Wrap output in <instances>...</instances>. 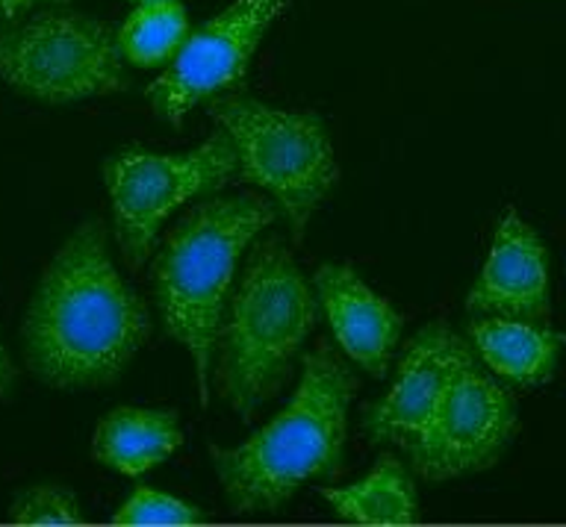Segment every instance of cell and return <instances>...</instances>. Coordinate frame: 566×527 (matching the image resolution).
Segmentation results:
<instances>
[{
	"instance_id": "obj_17",
	"label": "cell",
	"mask_w": 566,
	"mask_h": 527,
	"mask_svg": "<svg viewBox=\"0 0 566 527\" xmlns=\"http://www.w3.org/2000/svg\"><path fill=\"white\" fill-rule=\"evenodd\" d=\"M113 521L115 525H201L207 521V513L180 502L175 495L142 486L122 504Z\"/></svg>"
},
{
	"instance_id": "obj_5",
	"label": "cell",
	"mask_w": 566,
	"mask_h": 527,
	"mask_svg": "<svg viewBox=\"0 0 566 527\" xmlns=\"http://www.w3.org/2000/svg\"><path fill=\"white\" fill-rule=\"evenodd\" d=\"M210 115L237 145L239 177L272 194L301 242L339 180L334 145L316 113H286L254 97H216Z\"/></svg>"
},
{
	"instance_id": "obj_13",
	"label": "cell",
	"mask_w": 566,
	"mask_h": 527,
	"mask_svg": "<svg viewBox=\"0 0 566 527\" xmlns=\"http://www.w3.org/2000/svg\"><path fill=\"white\" fill-rule=\"evenodd\" d=\"M469 339L478 360L495 378L513 387H543L555 378L557 360L566 348V334L543 322L486 316L469 322Z\"/></svg>"
},
{
	"instance_id": "obj_22",
	"label": "cell",
	"mask_w": 566,
	"mask_h": 527,
	"mask_svg": "<svg viewBox=\"0 0 566 527\" xmlns=\"http://www.w3.org/2000/svg\"><path fill=\"white\" fill-rule=\"evenodd\" d=\"M136 3H142V0H136Z\"/></svg>"
},
{
	"instance_id": "obj_10",
	"label": "cell",
	"mask_w": 566,
	"mask_h": 527,
	"mask_svg": "<svg viewBox=\"0 0 566 527\" xmlns=\"http://www.w3.org/2000/svg\"><path fill=\"white\" fill-rule=\"evenodd\" d=\"M472 348L451 327L431 325L410 339L396 380L384 401L366 410V431L375 442L407 449L422 433Z\"/></svg>"
},
{
	"instance_id": "obj_9",
	"label": "cell",
	"mask_w": 566,
	"mask_h": 527,
	"mask_svg": "<svg viewBox=\"0 0 566 527\" xmlns=\"http://www.w3.org/2000/svg\"><path fill=\"white\" fill-rule=\"evenodd\" d=\"M286 9L290 0H237L186 35L171 65L145 88L150 109L171 127H180L201 101L237 88L269 27Z\"/></svg>"
},
{
	"instance_id": "obj_19",
	"label": "cell",
	"mask_w": 566,
	"mask_h": 527,
	"mask_svg": "<svg viewBox=\"0 0 566 527\" xmlns=\"http://www.w3.org/2000/svg\"><path fill=\"white\" fill-rule=\"evenodd\" d=\"M18 387V369L9 357L7 345L0 342V401H9Z\"/></svg>"
},
{
	"instance_id": "obj_2",
	"label": "cell",
	"mask_w": 566,
	"mask_h": 527,
	"mask_svg": "<svg viewBox=\"0 0 566 527\" xmlns=\"http://www.w3.org/2000/svg\"><path fill=\"white\" fill-rule=\"evenodd\" d=\"M357 380L327 345L304 360L298 389L272 422L237 449L212 445L233 513H277L307 481L343 475L348 407Z\"/></svg>"
},
{
	"instance_id": "obj_6",
	"label": "cell",
	"mask_w": 566,
	"mask_h": 527,
	"mask_svg": "<svg viewBox=\"0 0 566 527\" xmlns=\"http://www.w3.org/2000/svg\"><path fill=\"white\" fill-rule=\"evenodd\" d=\"M0 80L56 106L130 86L118 33L106 21L74 12H48L0 30Z\"/></svg>"
},
{
	"instance_id": "obj_7",
	"label": "cell",
	"mask_w": 566,
	"mask_h": 527,
	"mask_svg": "<svg viewBox=\"0 0 566 527\" xmlns=\"http://www.w3.org/2000/svg\"><path fill=\"white\" fill-rule=\"evenodd\" d=\"M237 171V145L224 130L189 154H154L142 148L113 154L104 162V186L113 203L124 263L139 272L168 215L192 198L228 186Z\"/></svg>"
},
{
	"instance_id": "obj_8",
	"label": "cell",
	"mask_w": 566,
	"mask_h": 527,
	"mask_svg": "<svg viewBox=\"0 0 566 527\" xmlns=\"http://www.w3.org/2000/svg\"><path fill=\"white\" fill-rule=\"evenodd\" d=\"M516 407L495 375L469 354L433 415L405 449L424 484H446L495 466L516 436Z\"/></svg>"
},
{
	"instance_id": "obj_21",
	"label": "cell",
	"mask_w": 566,
	"mask_h": 527,
	"mask_svg": "<svg viewBox=\"0 0 566 527\" xmlns=\"http://www.w3.org/2000/svg\"><path fill=\"white\" fill-rule=\"evenodd\" d=\"M42 3H56L60 7V3H71V0H42Z\"/></svg>"
},
{
	"instance_id": "obj_16",
	"label": "cell",
	"mask_w": 566,
	"mask_h": 527,
	"mask_svg": "<svg viewBox=\"0 0 566 527\" xmlns=\"http://www.w3.org/2000/svg\"><path fill=\"white\" fill-rule=\"evenodd\" d=\"M189 33V15L180 0H142L118 30L124 62L157 68L168 62Z\"/></svg>"
},
{
	"instance_id": "obj_3",
	"label": "cell",
	"mask_w": 566,
	"mask_h": 527,
	"mask_svg": "<svg viewBox=\"0 0 566 527\" xmlns=\"http://www.w3.org/2000/svg\"><path fill=\"white\" fill-rule=\"evenodd\" d=\"M274 221L260 194L210 198L177 221L154 260V295L168 336L192 354L198 398L210 404V366L242 251Z\"/></svg>"
},
{
	"instance_id": "obj_4",
	"label": "cell",
	"mask_w": 566,
	"mask_h": 527,
	"mask_svg": "<svg viewBox=\"0 0 566 527\" xmlns=\"http://www.w3.org/2000/svg\"><path fill=\"white\" fill-rule=\"evenodd\" d=\"M318 301L277 236L251 251L245 272L219 327V396L251 422L281 392L292 357L316 325Z\"/></svg>"
},
{
	"instance_id": "obj_14",
	"label": "cell",
	"mask_w": 566,
	"mask_h": 527,
	"mask_svg": "<svg viewBox=\"0 0 566 527\" xmlns=\"http://www.w3.org/2000/svg\"><path fill=\"white\" fill-rule=\"evenodd\" d=\"M184 445V428L171 410L118 407L101 419L92 457L118 475L139 477Z\"/></svg>"
},
{
	"instance_id": "obj_11",
	"label": "cell",
	"mask_w": 566,
	"mask_h": 527,
	"mask_svg": "<svg viewBox=\"0 0 566 527\" xmlns=\"http://www.w3.org/2000/svg\"><path fill=\"white\" fill-rule=\"evenodd\" d=\"M467 309L475 316L548 318V251L543 239L507 210L495 228V239L486 263L469 292Z\"/></svg>"
},
{
	"instance_id": "obj_1",
	"label": "cell",
	"mask_w": 566,
	"mask_h": 527,
	"mask_svg": "<svg viewBox=\"0 0 566 527\" xmlns=\"http://www.w3.org/2000/svg\"><path fill=\"white\" fill-rule=\"evenodd\" d=\"M21 334L27 366L53 389L106 387L148 345V307L115 272L101 221H83L56 251Z\"/></svg>"
},
{
	"instance_id": "obj_20",
	"label": "cell",
	"mask_w": 566,
	"mask_h": 527,
	"mask_svg": "<svg viewBox=\"0 0 566 527\" xmlns=\"http://www.w3.org/2000/svg\"><path fill=\"white\" fill-rule=\"evenodd\" d=\"M35 3H42V0H0V27L15 24L18 18H24Z\"/></svg>"
},
{
	"instance_id": "obj_12",
	"label": "cell",
	"mask_w": 566,
	"mask_h": 527,
	"mask_svg": "<svg viewBox=\"0 0 566 527\" xmlns=\"http://www.w3.org/2000/svg\"><path fill=\"white\" fill-rule=\"evenodd\" d=\"M313 289L339 351L366 375L384 378L405 330V316L348 265H318Z\"/></svg>"
},
{
	"instance_id": "obj_18",
	"label": "cell",
	"mask_w": 566,
	"mask_h": 527,
	"mask_svg": "<svg viewBox=\"0 0 566 527\" xmlns=\"http://www.w3.org/2000/svg\"><path fill=\"white\" fill-rule=\"evenodd\" d=\"M9 519L15 525H80L83 510L62 486H33L12 502Z\"/></svg>"
},
{
	"instance_id": "obj_15",
	"label": "cell",
	"mask_w": 566,
	"mask_h": 527,
	"mask_svg": "<svg viewBox=\"0 0 566 527\" xmlns=\"http://www.w3.org/2000/svg\"><path fill=\"white\" fill-rule=\"evenodd\" d=\"M339 519L354 525H416L419 521V495L413 477L398 457H380L369 475L354 486H318Z\"/></svg>"
}]
</instances>
